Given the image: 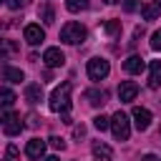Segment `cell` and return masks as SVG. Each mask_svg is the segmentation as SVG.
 <instances>
[{
	"mask_svg": "<svg viewBox=\"0 0 161 161\" xmlns=\"http://www.w3.org/2000/svg\"><path fill=\"white\" fill-rule=\"evenodd\" d=\"M48 143H50L55 151H63V148H65V141H63L60 136H50V138H48Z\"/></svg>",
	"mask_w": 161,
	"mask_h": 161,
	"instance_id": "cell-24",
	"label": "cell"
},
{
	"mask_svg": "<svg viewBox=\"0 0 161 161\" xmlns=\"http://www.w3.org/2000/svg\"><path fill=\"white\" fill-rule=\"evenodd\" d=\"M86 98H88L91 106H101V103H106V93H103V91H86Z\"/></svg>",
	"mask_w": 161,
	"mask_h": 161,
	"instance_id": "cell-20",
	"label": "cell"
},
{
	"mask_svg": "<svg viewBox=\"0 0 161 161\" xmlns=\"http://www.w3.org/2000/svg\"><path fill=\"white\" fill-rule=\"evenodd\" d=\"M5 116H8V113H5V111H3V108H0V126H3V123H5Z\"/></svg>",
	"mask_w": 161,
	"mask_h": 161,
	"instance_id": "cell-30",
	"label": "cell"
},
{
	"mask_svg": "<svg viewBox=\"0 0 161 161\" xmlns=\"http://www.w3.org/2000/svg\"><path fill=\"white\" fill-rule=\"evenodd\" d=\"M5 158H8V161H18V146H15V143H10V146H8Z\"/></svg>",
	"mask_w": 161,
	"mask_h": 161,
	"instance_id": "cell-25",
	"label": "cell"
},
{
	"mask_svg": "<svg viewBox=\"0 0 161 161\" xmlns=\"http://www.w3.org/2000/svg\"><path fill=\"white\" fill-rule=\"evenodd\" d=\"M45 146H48V143H45L43 138H30L28 146H25V156H28V158H43Z\"/></svg>",
	"mask_w": 161,
	"mask_h": 161,
	"instance_id": "cell-9",
	"label": "cell"
},
{
	"mask_svg": "<svg viewBox=\"0 0 161 161\" xmlns=\"http://www.w3.org/2000/svg\"><path fill=\"white\" fill-rule=\"evenodd\" d=\"M5 5H8L10 10H20V8L28 5V0H5Z\"/></svg>",
	"mask_w": 161,
	"mask_h": 161,
	"instance_id": "cell-26",
	"label": "cell"
},
{
	"mask_svg": "<svg viewBox=\"0 0 161 161\" xmlns=\"http://www.w3.org/2000/svg\"><path fill=\"white\" fill-rule=\"evenodd\" d=\"M111 131H113V136L118 141H128V136H131V121H128V116L123 111H118V113L111 116Z\"/></svg>",
	"mask_w": 161,
	"mask_h": 161,
	"instance_id": "cell-3",
	"label": "cell"
},
{
	"mask_svg": "<svg viewBox=\"0 0 161 161\" xmlns=\"http://www.w3.org/2000/svg\"><path fill=\"white\" fill-rule=\"evenodd\" d=\"M106 33L108 35H118L121 33V20H108L106 23Z\"/></svg>",
	"mask_w": 161,
	"mask_h": 161,
	"instance_id": "cell-23",
	"label": "cell"
},
{
	"mask_svg": "<svg viewBox=\"0 0 161 161\" xmlns=\"http://www.w3.org/2000/svg\"><path fill=\"white\" fill-rule=\"evenodd\" d=\"M40 18H43V23H48V25H50V23H55V13H53V8H50L48 3L40 8Z\"/></svg>",
	"mask_w": 161,
	"mask_h": 161,
	"instance_id": "cell-21",
	"label": "cell"
},
{
	"mask_svg": "<svg viewBox=\"0 0 161 161\" xmlns=\"http://www.w3.org/2000/svg\"><path fill=\"white\" fill-rule=\"evenodd\" d=\"M0 3H5V0H0Z\"/></svg>",
	"mask_w": 161,
	"mask_h": 161,
	"instance_id": "cell-33",
	"label": "cell"
},
{
	"mask_svg": "<svg viewBox=\"0 0 161 161\" xmlns=\"http://www.w3.org/2000/svg\"><path fill=\"white\" fill-rule=\"evenodd\" d=\"M70 91H73V83H60L53 93H50V98H48V108L53 111V113H60V116H65L68 111H70Z\"/></svg>",
	"mask_w": 161,
	"mask_h": 161,
	"instance_id": "cell-1",
	"label": "cell"
},
{
	"mask_svg": "<svg viewBox=\"0 0 161 161\" xmlns=\"http://www.w3.org/2000/svg\"><path fill=\"white\" fill-rule=\"evenodd\" d=\"M15 50H18V45H15L13 40H0V60L10 58V55H13Z\"/></svg>",
	"mask_w": 161,
	"mask_h": 161,
	"instance_id": "cell-19",
	"label": "cell"
},
{
	"mask_svg": "<svg viewBox=\"0 0 161 161\" xmlns=\"http://www.w3.org/2000/svg\"><path fill=\"white\" fill-rule=\"evenodd\" d=\"M91 0H65V10L68 13H80V10H88Z\"/></svg>",
	"mask_w": 161,
	"mask_h": 161,
	"instance_id": "cell-18",
	"label": "cell"
},
{
	"mask_svg": "<svg viewBox=\"0 0 161 161\" xmlns=\"http://www.w3.org/2000/svg\"><path fill=\"white\" fill-rule=\"evenodd\" d=\"M131 118H133V126H136L138 131H146V128L151 126V111H148V108L136 106V108L131 111Z\"/></svg>",
	"mask_w": 161,
	"mask_h": 161,
	"instance_id": "cell-5",
	"label": "cell"
},
{
	"mask_svg": "<svg viewBox=\"0 0 161 161\" xmlns=\"http://www.w3.org/2000/svg\"><path fill=\"white\" fill-rule=\"evenodd\" d=\"M143 68H146V63H143L141 55H131V58L123 60V70H126V73H133V75H136V73H141Z\"/></svg>",
	"mask_w": 161,
	"mask_h": 161,
	"instance_id": "cell-12",
	"label": "cell"
},
{
	"mask_svg": "<svg viewBox=\"0 0 161 161\" xmlns=\"http://www.w3.org/2000/svg\"><path fill=\"white\" fill-rule=\"evenodd\" d=\"M148 88H161V60L151 63V73H148Z\"/></svg>",
	"mask_w": 161,
	"mask_h": 161,
	"instance_id": "cell-15",
	"label": "cell"
},
{
	"mask_svg": "<svg viewBox=\"0 0 161 161\" xmlns=\"http://www.w3.org/2000/svg\"><path fill=\"white\" fill-rule=\"evenodd\" d=\"M93 126H96L98 131H106V128H111V118H106V116H96V118H93Z\"/></svg>",
	"mask_w": 161,
	"mask_h": 161,
	"instance_id": "cell-22",
	"label": "cell"
},
{
	"mask_svg": "<svg viewBox=\"0 0 161 161\" xmlns=\"http://www.w3.org/2000/svg\"><path fill=\"white\" fill-rule=\"evenodd\" d=\"M151 48H153V50H161V30H156V33L151 35Z\"/></svg>",
	"mask_w": 161,
	"mask_h": 161,
	"instance_id": "cell-27",
	"label": "cell"
},
{
	"mask_svg": "<svg viewBox=\"0 0 161 161\" xmlns=\"http://www.w3.org/2000/svg\"><path fill=\"white\" fill-rule=\"evenodd\" d=\"M141 13H143V20H156L158 15H161V3H146L143 8H141Z\"/></svg>",
	"mask_w": 161,
	"mask_h": 161,
	"instance_id": "cell-16",
	"label": "cell"
},
{
	"mask_svg": "<svg viewBox=\"0 0 161 161\" xmlns=\"http://www.w3.org/2000/svg\"><path fill=\"white\" fill-rule=\"evenodd\" d=\"M3 131H5L8 136H18V133L23 131L20 116H18V113H8V116H5V123H3Z\"/></svg>",
	"mask_w": 161,
	"mask_h": 161,
	"instance_id": "cell-8",
	"label": "cell"
},
{
	"mask_svg": "<svg viewBox=\"0 0 161 161\" xmlns=\"http://www.w3.org/2000/svg\"><path fill=\"white\" fill-rule=\"evenodd\" d=\"M43 161H60V158H58V156H45Z\"/></svg>",
	"mask_w": 161,
	"mask_h": 161,
	"instance_id": "cell-31",
	"label": "cell"
},
{
	"mask_svg": "<svg viewBox=\"0 0 161 161\" xmlns=\"http://www.w3.org/2000/svg\"><path fill=\"white\" fill-rule=\"evenodd\" d=\"M43 60H45V65H48V68H58V65H63V63H65V55H63V50H60V48H48V50L43 53Z\"/></svg>",
	"mask_w": 161,
	"mask_h": 161,
	"instance_id": "cell-7",
	"label": "cell"
},
{
	"mask_svg": "<svg viewBox=\"0 0 161 161\" xmlns=\"http://www.w3.org/2000/svg\"><path fill=\"white\" fill-rule=\"evenodd\" d=\"M15 101H18V98H15V93H13L10 88H0V108H10Z\"/></svg>",
	"mask_w": 161,
	"mask_h": 161,
	"instance_id": "cell-17",
	"label": "cell"
},
{
	"mask_svg": "<svg viewBox=\"0 0 161 161\" xmlns=\"http://www.w3.org/2000/svg\"><path fill=\"white\" fill-rule=\"evenodd\" d=\"M86 73L91 80H103L108 73H111V63L106 58H91L88 65H86Z\"/></svg>",
	"mask_w": 161,
	"mask_h": 161,
	"instance_id": "cell-4",
	"label": "cell"
},
{
	"mask_svg": "<svg viewBox=\"0 0 161 161\" xmlns=\"http://www.w3.org/2000/svg\"><path fill=\"white\" fill-rule=\"evenodd\" d=\"M60 40L68 43V45H78V43L86 40V28H83L80 23H75V20H68V23L60 28Z\"/></svg>",
	"mask_w": 161,
	"mask_h": 161,
	"instance_id": "cell-2",
	"label": "cell"
},
{
	"mask_svg": "<svg viewBox=\"0 0 161 161\" xmlns=\"http://www.w3.org/2000/svg\"><path fill=\"white\" fill-rule=\"evenodd\" d=\"M123 8H126L128 13H133V10H136V3H133V0H123Z\"/></svg>",
	"mask_w": 161,
	"mask_h": 161,
	"instance_id": "cell-28",
	"label": "cell"
},
{
	"mask_svg": "<svg viewBox=\"0 0 161 161\" xmlns=\"http://www.w3.org/2000/svg\"><path fill=\"white\" fill-rule=\"evenodd\" d=\"M143 161H161V158H158L156 153H146V156H143Z\"/></svg>",
	"mask_w": 161,
	"mask_h": 161,
	"instance_id": "cell-29",
	"label": "cell"
},
{
	"mask_svg": "<svg viewBox=\"0 0 161 161\" xmlns=\"http://www.w3.org/2000/svg\"><path fill=\"white\" fill-rule=\"evenodd\" d=\"M136 93H138V86H136L133 80H126V83H121V86H118V98H121V103L133 101V98H136Z\"/></svg>",
	"mask_w": 161,
	"mask_h": 161,
	"instance_id": "cell-11",
	"label": "cell"
},
{
	"mask_svg": "<svg viewBox=\"0 0 161 161\" xmlns=\"http://www.w3.org/2000/svg\"><path fill=\"white\" fill-rule=\"evenodd\" d=\"M91 151H93V161H111V158H113L111 146H106L103 141H93Z\"/></svg>",
	"mask_w": 161,
	"mask_h": 161,
	"instance_id": "cell-10",
	"label": "cell"
},
{
	"mask_svg": "<svg viewBox=\"0 0 161 161\" xmlns=\"http://www.w3.org/2000/svg\"><path fill=\"white\" fill-rule=\"evenodd\" d=\"M23 35H25V40H28L30 45H38V43H43V40H45V30H43L40 25H35V23H30V25H25V30H23Z\"/></svg>",
	"mask_w": 161,
	"mask_h": 161,
	"instance_id": "cell-6",
	"label": "cell"
},
{
	"mask_svg": "<svg viewBox=\"0 0 161 161\" xmlns=\"http://www.w3.org/2000/svg\"><path fill=\"white\" fill-rule=\"evenodd\" d=\"M106 3H111V5H113V3H121V0H106Z\"/></svg>",
	"mask_w": 161,
	"mask_h": 161,
	"instance_id": "cell-32",
	"label": "cell"
},
{
	"mask_svg": "<svg viewBox=\"0 0 161 161\" xmlns=\"http://www.w3.org/2000/svg\"><path fill=\"white\" fill-rule=\"evenodd\" d=\"M25 98H28L30 106L40 103V101H43V88H40V83H30V86L25 88Z\"/></svg>",
	"mask_w": 161,
	"mask_h": 161,
	"instance_id": "cell-14",
	"label": "cell"
},
{
	"mask_svg": "<svg viewBox=\"0 0 161 161\" xmlns=\"http://www.w3.org/2000/svg\"><path fill=\"white\" fill-rule=\"evenodd\" d=\"M3 80H8V83H20V80H25V73H23L20 68L5 65V68H3Z\"/></svg>",
	"mask_w": 161,
	"mask_h": 161,
	"instance_id": "cell-13",
	"label": "cell"
}]
</instances>
